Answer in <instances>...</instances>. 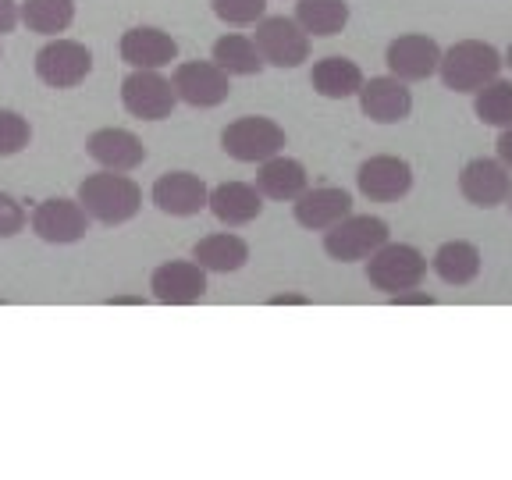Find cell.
<instances>
[{
    "mask_svg": "<svg viewBox=\"0 0 512 480\" xmlns=\"http://www.w3.org/2000/svg\"><path fill=\"white\" fill-rule=\"evenodd\" d=\"M93 72V50L79 40H50L36 50V79L50 89H75Z\"/></svg>",
    "mask_w": 512,
    "mask_h": 480,
    "instance_id": "obj_8",
    "label": "cell"
},
{
    "mask_svg": "<svg viewBox=\"0 0 512 480\" xmlns=\"http://www.w3.org/2000/svg\"><path fill=\"white\" fill-rule=\"evenodd\" d=\"M363 68L356 61H349V57H320L317 64H313L310 72V86L317 96H324V100H349V96H360L363 89Z\"/></svg>",
    "mask_w": 512,
    "mask_h": 480,
    "instance_id": "obj_22",
    "label": "cell"
},
{
    "mask_svg": "<svg viewBox=\"0 0 512 480\" xmlns=\"http://www.w3.org/2000/svg\"><path fill=\"white\" fill-rule=\"evenodd\" d=\"M505 57L498 54V47L484 40H459L441 54V82L452 93H480V89L495 82L502 75Z\"/></svg>",
    "mask_w": 512,
    "mask_h": 480,
    "instance_id": "obj_2",
    "label": "cell"
},
{
    "mask_svg": "<svg viewBox=\"0 0 512 480\" xmlns=\"http://www.w3.org/2000/svg\"><path fill=\"white\" fill-rule=\"evenodd\" d=\"M18 22H22V4H15V0H0V36L15 32Z\"/></svg>",
    "mask_w": 512,
    "mask_h": 480,
    "instance_id": "obj_32",
    "label": "cell"
},
{
    "mask_svg": "<svg viewBox=\"0 0 512 480\" xmlns=\"http://www.w3.org/2000/svg\"><path fill=\"white\" fill-rule=\"evenodd\" d=\"M473 114L491 128H509L512 125V82L498 75L495 82L473 93Z\"/></svg>",
    "mask_w": 512,
    "mask_h": 480,
    "instance_id": "obj_28",
    "label": "cell"
},
{
    "mask_svg": "<svg viewBox=\"0 0 512 480\" xmlns=\"http://www.w3.org/2000/svg\"><path fill=\"white\" fill-rule=\"evenodd\" d=\"M210 8H214V15L221 18L224 25L242 29V25H256L264 18L267 0H210Z\"/></svg>",
    "mask_w": 512,
    "mask_h": 480,
    "instance_id": "obj_29",
    "label": "cell"
},
{
    "mask_svg": "<svg viewBox=\"0 0 512 480\" xmlns=\"http://www.w3.org/2000/svg\"><path fill=\"white\" fill-rule=\"evenodd\" d=\"M509 214H512V196H509Z\"/></svg>",
    "mask_w": 512,
    "mask_h": 480,
    "instance_id": "obj_37",
    "label": "cell"
},
{
    "mask_svg": "<svg viewBox=\"0 0 512 480\" xmlns=\"http://www.w3.org/2000/svg\"><path fill=\"white\" fill-rule=\"evenodd\" d=\"M79 203L89 210V217L100 224H118L132 221L143 207V189H139L128 171H96V175H86L79 185Z\"/></svg>",
    "mask_w": 512,
    "mask_h": 480,
    "instance_id": "obj_1",
    "label": "cell"
},
{
    "mask_svg": "<svg viewBox=\"0 0 512 480\" xmlns=\"http://www.w3.org/2000/svg\"><path fill=\"white\" fill-rule=\"evenodd\" d=\"M459 192L463 200L480 210H495L509 203L512 196V171L498 157H473L459 171Z\"/></svg>",
    "mask_w": 512,
    "mask_h": 480,
    "instance_id": "obj_11",
    "label": "cell"
},
{
    "mask_svg": "<svg viewBox=\"0 0 512 480\" xmlns=\"http://www.w3.org/2000/svg\"><path fill=\"white\" fill-rule=\"evenodd\" d=\"M192 260L214 274H232L246 267L249 246H246V239H239L235 232H217L192 246Z\"/></svg>",
    "mask_w": 512,
    "mask_h": 480,
    "instance_id": "obj_24",
    "label": "cell"
},
{
    "mask_svg": "<svg viewBox=\"0 0 512 480\" xmlns=\"http://www.w3.org/2000/svg\"><path fill=\"white\" fill-rule=\"evenodd\" d=\"M360 111L377 125H399L413 114V93L399 75H377L360 89Z\"/></svg>",
    "mask_w": 512,
    "mask_h": 480,
    "instance_id": "obj_16",
    "label": "cell"
},
{
    "mask_svg": "<svg viewBox=\"0 0 512 480\" xmlns=\"http://www.w3.org/2000/svg\"><path fill=\"white\" fill-rule=\"evenodd\" d=\"M431 267L445 285H470V281L480 278V267H484V256L473 242L466 239H452L441 242L438 253L431 256Z\"/></svg>",
    "mask_w": 512,
    "mask_h": 480,
    "instance_id": "obj_23",
    "label": "cell"
},
{
    "mask_svg": "<svg viewBox=\"0 0 512 480\" xmlns=\"http://www.w3.org/2000/svg\"><path fill=\"white\" fill-rule=\"evenodd\" d=\"M271 303L274 306H281V303H306V296H274Z\"/></svg>",
    "mask_w": 512,
    "mask_h": 480,
    "instance_id": "obj_35",
    "label": "cell"
},
{
    "mask_svg": "<svg viewBox=\"0 0 512 480\" xmlns=\"http://www.w3.org/2000/svg\"><path fill=\"white\" fill-rule=\"evenodd\" d=\"M32 143V125L18 111H0V157H15Z\"/></svg>",
    "mask_w": 512,
    "mask_h": 480,
    "instance_id": "obj_30",
    "label": "cell"
},
{
    "mask_svg": "<svg viewBox=\"0 0 512 480\" xmlns=\"http://www.w3.org/2000/svg\"><path fill=\"white\" fill-rule=\"evenodd\" d=\"M89 210L75 200H64V196H54V200H43L40 207L32 210L29 224L36 239L50 242V246H72V242H82L89 232Z\"/></svg>",
    "mask_w": 512,
    "mask_h": 480,
    "instance_id": "obj_10",
    "label": "cell"
},
{
    "mask_svg": "<svg viewBox=\"0 0 512 480\" xmlns=\"http://www.w3.org/2000/svg\"><path fill=\"white\" fill-rule=\"evenodd\" d=\"M25 224H29V214H25L22 203L8 192H0V239H15Z\"/></svg>",
    "mask_w": 512,
    "mask_h": 480,
    "instance_id": "obj_31",
    "label": "cell"
},
{
    "mask_svg": "<svg viewBox=\"0 0 512 480\" xmlns=\"http://www.w3.org/2000/svg\"><path fill=\"white\" fill-rule=\"evenodd\" d=\"M121 104L139 121H164L178 107V89L157 68H136L121 82Z\"/></svg>",
    "mask_w": 512,
    "mask_h": 480,
    "instance_id": "obj_6",
    "label": "cell"
},
{
    "mask_svg": "<svg viewBox=\"0 0 512 480\" xmlns=\"http://www.w3.org/2000/svg\"><path fill=\"white\" fill-rule=\"evenodd\" d=\"M256 47L264 54L267 64L274 68H299L303 61H310V32L296 22V18H285V15H274V18H260L253 32Z\"/></svg>",
    "mask_w": 512,
    "mask_h": 480,
    "instance_id": "obj_7",
    "label": "cell"
},
{
    "mask_svg": "<svg viewBox=\"0 0 512 480\" xmlns=\"http://www.w3.org/2000/svg\"><path fill=\"white\" fill-rule=\"evenodd\" d=\"M388 242V224L370 214H349L324 232V253L338 264H360L370 260Z\"/></svg>",
    "mask_w": 512,
    "mask_h": 480,
    "instance_id": "obj_5",
    "label": "cell"
},
{
    "mask_svg": "<svg viewBox=\"0 0 512 480\" xmlns=\"http://www.w3.org/2000/svg\"><path fill=\"white\" fill-rule=\"evenodd\" d=\"M86 153L107 171H136L146 160V146L128 128H96L86 139Z\"/></svg>",
    "mask_w": 512,
    "mask_h": 480,
    "instance_id": "obj_19",
    "label": "cell"
},
{
    "mask_svg": "<svg viewBox=\"0 0 512 480\" xmlns=\"http://www.w3.org/2000/svg\"><path fill=\"white\" fill-rule=\"evenodd\" d=\"M356 185L370 203H399L413 189V168H409V160L395 157V153H377L360 164Z\"/></svg>",
    "mask_w": 512,
    "mask_h": 480,
    "instance_id": "obj_12",
    "label": "cell"
},
{
    "mask_svg": "<svg viewBox=\"0 0 512 480\" xmlns=\"http://www.w3.org/2000/svg\"><path fill=\"white\" fill-rule=\"evenodd\" d=\"M118 50L128 68H157L160 72L178 57V40L171 32L153 29V25H136L121 36Z\"/></svg>",
    "mask_w": 512,
    "mask_h": 480,
    "instance_id": "obj_18",
    "label": "cell"
},
{
    "mask_svg": "<svg viewBox=\"0 0 512 480\" xmlns=\"http://www.w3.org/2000/svg\"><path fill=\"white\" fill-rule=\"evenodd\" d=\"M207 274L196 260H171L150 274V292L164 306H192L207 296Z\"/></svg>",
    "mask_w": 512,
    "mask_h": 480,
    "instance_id": "obj_15",
    "label": "cell"
},
{
    "mask_svg": "<svg viewBox=\"0 0 512 480\" xmlns=\"http://www.w3.org/2000/svg\"><path fill=\"white\" fill-rule=\"evenodd\" d=\"M441 54H445V50H441L431 36H424V32H402V36H395V40L388 43L384 64H388V72L399 75L402 82H424L441 68Z\"/></svg>",
    "mask_w": 512,
    "mask_h": 480,
    "instance_id": "obj_14",
    "label": "cell"
},
{
    "mask_svg": "<svg viewBox=\"0 0 512 480\" xmlns=\"http://www.w3.org/2000/svg\"><path fill=\"white\" fill-rule=\"evenodd\" d=\"M171 82L178 89V100L189 107H200V111L221 107L232 96V75L224 72L214 57L210 61H182Z\"/></svg>",
    "mask_w": 512,
    "mask_h": 480,
    "instance_id": "obj_9",
    "label": "cell"
},
{
    "mask_svg": "<svg viewBox=\"0 0 512 480\" xmlns=\"http://www.w3.org/2000/svg\"><path fill=\"white\" fill-rule=\"evenodd\" d=\"M292 214L306 232H328L342 217L352 214V196L338 185H317V189H306L299 200H292Z\"/></svg>",
    "mask_w": 512,
    "mask_h": 480,
    "instance_id": "obj_17",
    "label": "cell"
},
{
    "mask_svg": "<svg viewBox=\"0 0 512 480\" xmlns=\"http://www.w3.org/2000/svg\"><path fill=\"white\" fill-rule=\"evenodd\" d=\"M349 15V0H296V22L320 40L338 36L349 25Z\"/></svg>",
    "mask_w": 512,
    "mask_h": 480,
    "instance_id": "obj_25",
    "label": "cell"
},
{
    "mask_svg": "<svg viewBox=\"0 0 512 480\" xmlns=\"http://www.w3.org/2000/svg\"><path fill=\"white\" fill-rule=\"evenodd\" d=\"M505 64L512 68V43H509V50H505Z\"/></svg>",
    "mask_w": 512,
    "mask_h": 480,
    "instance_id": "obj_36",
    "label": "cell"
},
{
    "mask_svg": "<svg viewBox=\"0 0 512 480\" xmlns=\"http://www.w3.org/2000/svg\"><path fill=\"white\" fill-rule=\"evenodd\" d=\"M427 278V256L409 242H384L367 260V281L370 288L384 296H399L409 288H420Z\"/></svg>",
    "mask_w": 512,
    "mask_h": 480,
    "instance_id": "obj_3",
    "label": "cell"
},
{
    "mask_svg": "<svg viewBox=\"0 0 512 480\" xmlns=\"http://www.w3.org/2000/svg\"><path fill=\"white\" fill-rule=\"evenodd\" d=\"M150 200L160 214L171 217H196L210 207V189L200 175L192 171H164V175L153 182Z\"/></svg>",
    "mask_w": 512,
    "mask_h": 480,
    "instance_id": "obj_13",
    "label": "cell"
},
{
    "mask_svg": "<svg viewBox=\"0 0 512 480\" xmlns=\"http://www.w3.org/2000/svg\"><path fill=\"white\" fill-rule=\"evenodd\" d=\"M207 210L224 228H246L264 214V192L249 182H221L217 189H210Z\"/></svg>",
    "mask_w": 512,
    "mask_h": 480,
    "instance_id": "obj_20",
    "label": "cell"
},
{
    "mask_svg": "<svg viewBox=\"0 0 512 480\" xmlns=\"http://www.w3.org/2000/svg\"><path fill=\"white\" fill-rule=\"evenodd\" d=\"M75 0H22V25L40 36H57L72 25Z\"/></svg>",
    "mask_w": 512,
    "mask_h": 480,
    "instance_id": "obj_27",
    "label": "cell"
},
{
    "mask_svg": "<svg viewBox=\"0 0 512 480\" xmlns=\"http://www.w3.org/2000/svg\"><path fill=\"white\" fill-rule=\"evenodd\" d=\"M395 306H434V296L420 292V288H409V292H399V296H388Z\"/></svg>",
    "mask_w": 512,
    "mask_h": 480,
    "instance_id": "obj_33",
    "label": "cell"
},
{
    "mask_svg": "<svg viewBox=\"0 0 512 480\" xmlns=\"http://www.w3.org/2000/svg\"><path fill=\"white\" fill-rule=\"evenodd\" d=\"M214 57L228 75H260L264 72V54L256 47V40L242 36V32H224L221 40L214 43Z\"/></svg>",
    "mask_w": 512,
    "mask_h": 480,
    "instance_id": "obj_26",
    "label": "cell"
},
{
    "mask_svg": "<svg viewBox=\"0 0 512 480\" xmlns=\"http://www.w3.org/2000/svg\"><path fill=\"white\" fill-rule=\"evenodd\" d=\"M495 150H498V160H502L505 168L512 171V125H509V128H502V136H498Z\"/></svg>",
    "mask_w": 512,
    "mask_h": 480,
    "instance_id": "obj_34",
    "label": "cell"
},
{
    "mask_svg": "<svg viewBox=\"0 0 512 480\" xmlns=\"http://www.w3.org/2000/svg\"><path fill=\"white\" fill-rule=\"evenodd\" d=\"M285 143H288L285 128L274 118H264V114L235 118L221 132V150L232 160H239V164H264V160L278 157L285 150Z\"/></svg>",
    "mask_w": 512,
    "mask_h": 480,
    "instance_id": "obj_4",
    "label": "cell"
},
{
    "mask_svg": "<svg viewBox=\"0 0 512 480\" xmlns=\"http://www.w3.org/2000/svg\"><path fill=\"white\" fill-rule=\"evenodd\" d=\"M256 189L264 192V200L292 203L299 200L306 189H310V175H306L303 160L296 157H271L260 164V175H256Z\"/></svg>",
    "mask_w": 512,
    "mask_h": 480,
    "instance_id": "obj_21",
    "label": "cell"
}]
</instances>
